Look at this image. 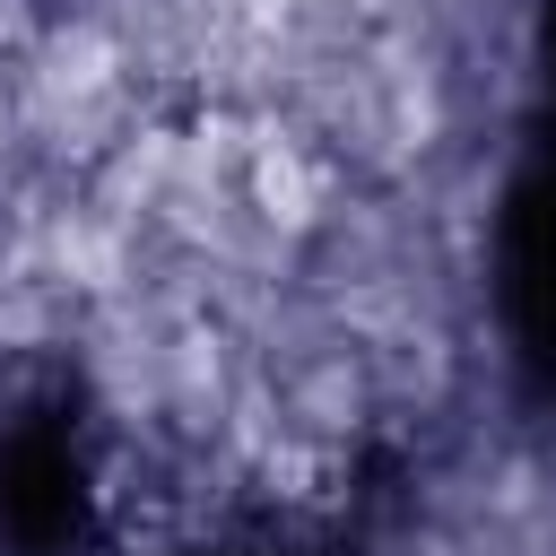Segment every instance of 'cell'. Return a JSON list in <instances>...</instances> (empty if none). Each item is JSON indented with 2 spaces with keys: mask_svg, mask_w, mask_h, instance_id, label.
<instances>
[{
  "mask_svg": "<svg viewBox=\"0 0 556 556\" xmlns=\"http://www.w3.org/2000/svg\"><path fill=\"white\" fill-rule=\"evenodd\" d=\"M504 269H513V330L539 382H556V26H547V122L539 148L513 182V235H504Z\"/></svg>",
  "mask_w": 556,
  "mask_h": 556,
  "instance_id": "6da1fadb",
  "label": "cell"
}]
</instances>
